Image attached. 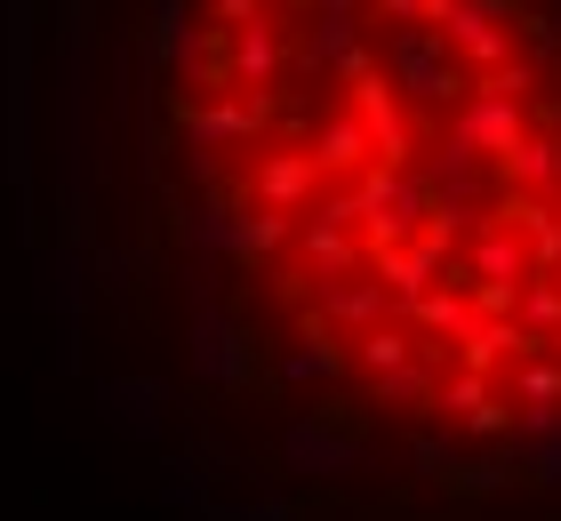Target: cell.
<instances>
[{
    "label": "cell",
    "mask_w": 561,
    "mask_h": 521,
    "mask_svg": "<svg viewBox=\"0 0 561 521\" xmlns=\"http://www.w3.org/2000/svg\"><path fill=\"white\" fill-rule=\"evenodd\" d=\"M41 0H0V177L24 201V233H33V89H41Z\"/></svg>",
    "instance_id": "6da1fadb"
},
{
    "label": "cell",
    "mask_w": 561,
    "mask_h": 521,
    "mask_svg": "<svg viewBox=\"0 0 561 521\" xmlns=\"http://www.w3.org/2000/svg\"><path fill=\"white\" fill-rule=\"evenodd\" d=\"M273 465L280 474H297V482H353V474H377V457L362 426H345L337 409H289L280 417V433H273Z\"/></svg>",
    "instance_id": "7a4b0ae2"
},
{
    "label": "cell",
    "mask_w": 561,
    "mask_h": 521,
    "mask_svg": "<svg viewBox=\"0 0 561 521\" xmlns=\"http://www.w3.org/2000/svg\"><path fill=\"white\" fill-rule=\"evenodd\" d=\"M377 65H386V81L401 89V104L417 113V128L433 137V121H449L457 104L473 97V81L449 65V48L433 24H410V33H386V48H377Z\"/></svg>",
    "instance_id": "3957f363"
},
{
    "label": "cell",
    "mask_w": 561,
    "mask_h": 521,
    "mask_svg": "<svg viewBox=\"0 0 561 521\" xmlns=\"http://www.w3.org/2000/svg\"><path fill=\"white\" fill-rule=\"evenodd\" d=\"M345 193H353V208H362V249H369V257H377V249H410L417 233H425V217H433V185H425L417 161H410V169L369 161Z\"/></svg>",
    "instance_id": "277c9868"
},
{
    "label": "cell",
    "mask_w": 561,
    "mask_h": 521,
    "mask_svg": "<svg viewBox=\"0 0 561 521\" xmlns=\"http://www.w3.org/2000/svg\"><path fill=\"white\" fill-rule=\"evenodd\" d=\"M185 370L193 385H209V394H241V385H257V337L233 305H209L185 321Z\"/></svg>",
    "instance_id": "5b68a950"
},
{
    "label": "cell",
    "mask_w": 561,
    "mask_h": 521,
    "mask_svg": "<svg viewBox=\"0 0 561 521\" xmlns=\"http://www.w3.org/2000/svg\"><path fill=\"white\" fill-rule=\"evenodd\" d=\"M514 16H522V0H466V9H449L442 24H433V33H442L449 65L466 72V81H490L497 65H514V57H522Z\"/></svg>",
    "instance_id": "8992f818"
},
{
    "label": "cell",
    "mask_w": 561,
    "mask_h": 521,
    "mask_svg": "<svg viewBox=\"0 0 561 521\" xmlns=\"http://www.w3.org/2000/svg\"><path fill=\"white\" fill-rule=\"evenodd\" d=\"M169 233H176V249H185V257H209V265H241V241H249V201H241V185L169 201Z\"/></svg>",
    "instance_id": "52a82bcc"
},
{
    "label": "cell",
    "mask_w": 561,
    "mask_h": 521,
    "mask_svg": "<svg viewBox=\"0 0 561 521\" xmlns=\"http://www.w3.org/2000/svg\"><path fill=\"white\" fill-rule=\"evenodd\" d=\"M96 417L121 433V441H161L169 433V409H176V385L169 377H137V370H113L89 385Z\"/></svg>",
    "instance_id": "ba28073f"
},
{
    "label": "cell",
    "mask_w": 561,
    "mask_h": 521,
    "mask_svg": "<svg viewBox=\"0 0 561 521\" xmlns=\"http://www.w3.org/2000/svg\"><path fill=\"white\" fill-rule=\"evenodd\" d=\"M249 208H273V217H305L321 201V169L305 161V145H257L249 152V185H241Z\"/></svg>",
    "instance_id": "9c48e42d"
},
{
    "label": "cell",
    "mask_w": 561,
    "mask_h": 521,
    "mask_svg": "<svg viewBox=\"0 0 561 521\" xmlns=\"http://www.w3.org/2000/svg\"><path fill=\"white\" fill-rule=\"evenodd\" d=\"M217 65H225V89H233V97H265L280 72H289V33H280V9L257 16V24L217 33Z\"/></svg>",
    "instance_id": "30bf717a"
},
{
    "label": "cell",
    "mask_w": 561,
    "mask_h": 521,
    "mask_svg": "<svg viewBox=\"0 0 561 521\" xmlns=\"http://www.w3.org/2000/svg\"><path fill=\"white\" fill-rule=\"evenodd\" d=\"M305 321H321L329 337H369V329H386L393 321V297L377 290L369 273H337V281H305Z\"/></svg>",
    "instance_id": "8fae6325"
},
{
    "label": "cell",
    "mask_w": 561,
    "mask_h": 521,
    "mask_svg": "<svg viewBox=\"0 0 561 521\" xmlns=\"http://www.w3.org/2000/svg\"><path fill=\"white\" fill-rule=\"evenodd\" d=\"M417 169H425V185L433 201H473V208H497V169L481 161V152L457 137V128L433 121V137L417 145Z\"/></svg>",
    "instance_id": "7c38bea8"
},
{
    "label": "cell",
    "mask_w": 561,
    "mask_h": 521,
    "mask_svg": "<svg viewBox=\"0 0 561 521\" xmlns=\"http://www.w3.org/2000/svg\"><path fill=\"white\" fill-rule=\"evenodd\" d=\"M433 409L466 441H490V450H505V433H514V401L497 394V377H473V370H449L433 385Z\"/></svg>",
    "instance_id": "4fadbf2b"
},
{
    "label": "cell",
    "mask_w": 561,
    "mask_h": 521,
    "mask_svg": "<svg viewBox=\"0 0 561 521\" xmlns=\"http://www.w3.org/2000/svg\"><path fill=\"white\" fill-rule=\"evenodd\" d=\"M89 297H96V281H89V249H72V241H48V249L33 257V305H41L57 329H81Z\"/></svg>",
    "instance_id": "5bb4252c"
},
{
    "label": "cell",
    "mask_w": 561,
    "mask_h": 521,
    "mask_svg": "<svg viewBox=\"0 0 561 521\" xmlns=\"http://www.w3.org/2000/svg\"><path fill=\"white\" fill-rule=\"evenodd\" d=\"M353 361H345V337H329L321 321H297L289 346H273V385L289 394H313V385H345Z\"/></svg>",
    "instance_id": "9a60e30c"
},
{
    "label": "cell",
    "mask_w": 561,
    "mask_h": 521,
    "mask_svg": "<svg viewBox=\"0 0 561 521\" xmlns=\"http://www.w3.org/2000/svg\"><path fill=\"white\" fill-rule=\"evenodd\" d=\"M449 265H457V257H449L442 241H425V233H417L410 249H377V257H369V281L393 297V321H401V313H410V305L433 290V281H449Z\"/></svg>",
    "instance_id": "2e32d148"
},
{
    "label": "cell",
    "mask_w": 561,
    "mask_h": 521,
    "mask_svg": "<svg viewBox=\"0 0 561 521\" xmlns=\"http://www.w3.org/2000/svg\"><path fill=\"white\" fill-rule=\"evenodd\" d=\"M457 281H466V290H522V281H529L522 233H505L497 217H481V233L457 249Z\"/></svg>",
    "instance_id": "e0dca14e"
},
{
    "label": "cell",
    "mask_w": 561,
    "mask_h": 521,
    "mask_svg": "<svg viewBox=\"0 0 561 521\" xmlns=\"http://www.w3.org/2000/svg\"><path fill=\"white\" fill-rule=\"evenodd\" d=\"M442 128H457V137H466V145L481 152V161L497 169L505 152L522 145V128H529V104H505V97H490V89H473V97L457 104V113H449Z\"/></svg>",
    "instance_id": "ac0fdd59"
},
{
    "label": "cell",
    "mask_w": 561,
    "mask_h": 521,
    "mask_svg": "<svg viewBox=\"0 0 561 521\" xmlns=\"http://www.w3.org/2000/svg\"><path fill=\"white\" fill-rule=\"evenodd\" d=\"M305 161L321 169V185H329V177H345V185H353V177L377 161V145H369V128L337 104V113H321V121H313V137H305Z\"/></svg>",
    "instance_id": "d6986e66"
},
{
    "label": "cell",
    "mask_w": 561,
    "mask_h": 521,
    "mask_svg": "<svg viewBox=\"0 0 561 521\" xmlns=\"http://www.w3.org/2000/svg\"><path fill=\"white\" fill-rule=\"evenodd\" d=\"M497 193H522V201H553L561 193V137L553 128H522V145L497 161Z\"/></svg>",
    "instance_id": "ffe728a7"
},
{
    "label": "cell",
    "mask_w": 561,
    "mask_h": 521,
    "mask_svg": "<svg viewBox=\"0 0 561 521\" xmlns=\"http://www.w3.org/2000/svg\"><path fill=\"white\" fill-rule=\"evenodd\" d=\"M401 321H410L417 337H433V346H457V337L473 329V290L457 281V265H449V281H433V290L401 313Z\"/></svg>",
    "instance_id": "44dd1931"
},
{
    "label": "cell",
    "mask_w": 561,
    "mask_h": 521,
    "mask_svg": "<svg viewBox=\"0 0 561 521\" xmlns=\"http://www.w3.org/2000/svg\"><path fill=\"white\" fill-rule=\"evenodd\" d=\"M345 361H353V377H362V385H377V377H393L401 361H417V329H410V321H386V329L353 337Z\"/></svg>",
    "instance_id": "7402d4cb"
},
{
    "label": "cell",
    "mask_w": 561,
    "mask_h": 521,
    "mask_svg": "<svg viewBox=\"0 0 561 521\" xmlns=\"http://www.w3.org/2000/svg\"><path fill=\"white\" fill-rule=\"evenodd\" d=\"M209 498H217V474H209V465H201L193 450L161 457V506H169V513L201 521V513H209Z\"/></svg>",
    "instance_id": "603a6c76"
},
{
    "label": "cell",
    "mask_w": 561,
    "mask_h": 521,
    "mask_svg": "<svg viewBox=\"0 0 561 521\" xmlns=\"http://www.w3.org/2000/svg\"><path fill=\"white\" fill-rule=\"evenodd\" d=\"M514 321H522V337H529V346H553V337H561V281H538V273H529L522 281V297H514Z\"/></svg>",
    "instance_id": "cb8c5ba5"
},
{
    "label": "cell",
    "mask_w": 561,
    "mask_h": 521,
    "mask_svg": "<svg viewBox=\"0 0 561 521\" xmlns=\"http://www.w3.org/2000/svg\"><path fill=\"white\" fill-rule=\"evenodd\" d=\"M401 465H410L417 482H457V433H442V426H417L410 441H401Z\"/></svg>",
    "instance_id": "d4e9b609"
},
{
    "label": "cell",
    "mask_w": 561,
    "mask_h": 521,
    "mask_svg": "<svg viewBox=\"0 0 561 521\" xmlns=\"http://www.w3.org/2000/svg\"><path fill=\"white\" fill-rule=\"evenodd\" d=\"M505 377H514V385H505V401H522V409H561V361H553V353H522Z\"/></svg>",
    "instance_id": "484cf974"
},
{
    "label": "cell",
    "mask_w": 561,
    "mask_h": 521,
    "mask_svg": "<svg viewBox=\"0 0 561 521\" xmlns=\"http://www.w3.org/2000/svg\"><path fill=\"white\" fill-rule=\"evenodd\" d=\"M137 273H145V257H137L129 241H89V281H96V297H129Z\"/></svg>",
    "instance_id": "4316f807"
},
{
    "label": "cell",
    "mask_w": 561,
    "mask_h": 521,
    "mask_svg": "<svg viewBox=\"0 0 561 521\" xmlns=\"http://www.w3.org/2000/svg\"><path fill=\"white\" fill-rule=\"evenodd\" d=\"M289 241H297V217L249 208V241H241V265H273V257H289Z\"/></svg>",
    "instance_id": "83f0119b"
},
{
    "label": "cell",
    "mask_w": 561,
    "mask_h": 521,
    "mask_svg": "<svg viewBox=\"0 0 561 521\" xmlns=\"http://www.w3.org/2000/svg\"><path fill=\"white\" fill-rule=\"evenodd\" d=\"M514 482H522L514 450H490V457H466V465H457V489H481V498H505Z\"/></svg>",
    "instance_id": "f1b7e54d"
},
{
    "label": "cell",
    "mask_w": 561,
    "mask_h": 521,
    "mask_svg": "<svg viewBox=\"0 0 561 521\" xmlns=\"http://www.w3.org/2000/svg\"><path fill=\"white\" fill-rule=\"evenodd\" d=\"M201 521H297V498H280V489H265V498H209Z\"/></svg>",
    "instance_id": "f546056e"
},
{
    "label": "cell",
    "mask_w": 561,
    "mask_h": 521,
    "mask_svg": "<svg viewBox=\"0 0 561 521\" xmlns=\"http://www.w3.org/2000/svg\"><path fill=\"white\" fill-rule=\"evenodd\" d=\"M514 41H522V57L546 72V65L561 57V16H546V9H522V16H514Z\"/></svg>",
    "instance_id": "4dcf8cb0"
},
{
    "label": "cell",
    "mask_w": 561,
    "mask_h": 521,
    "mask_svg": "<svg viewBox=\"0 0 561 521\" xmlns=\"http://www.w3.org/2000/svg\"><path fill=\"white\" fill-rule=\"evenodd\" d=\"M225 265H209V257H176V290H185V305L193 313H209V305H225V281H217Z\"/></svg>",
    "instance_id": "1f68e13d"
},
{
    "label": "cell",
    "mask_w": 561,
    "mask_h": 521,
    "mask_svg": "<svg viewBox=\"0 0 561 521\" xmlns=\"http://www.w3.org/2000/svg\"><path fill=\"white\" fill-rule=\"evenodd\" d=\"M473 89H490V97H505V104H538V65L514 57V65H497L490 81H473Z\"/></svg>",
    "instance_id": "d6a6232c"
},
{
    "label": "cell",
    "mask_w": 561,
    "mask_h": 521,
    "mask_svg": "<svg viewBox=\"0 0 561 521\" xmlns=\"http://www.w3.org/2000/svg\"><path fill=\"white\" fill-rule=\"evenodd\" d=\"M514 465H522V482H538V489H553V498H561V433L538 441V450H514Z\"/></svg>",
    "instance_id": "836d02e7"
},
{
    "label": "cell",
    "mask_w": 561,
    "mask_h": 521,
    "mask_svg": "<svg viewBox=\"0 0 561 521\" xmlns=\"http://www.w3.org/2000/svg\"><path fill=\"white\" fill-rule=\"evenodd\" d=\"M273 16V0H209V33H233V24Z\"/></svg>",
    "instance_id": "e575fe53"
},
{
    "label": "cell",
    "mask_w": 561,
    "mask_h": 521,
    "mask_svg": "<svg viewBox=\"0 0 561 521\" xmlns=\"http://www.w3.org/2000/svg\"><path fill=\"white\" fill-rule=\"evenodd\" d=\"M369 24H386V33H410V24H425V0H369Z\"/></svg>",
    "instance_id": "d590c367"
},
{
    "label": "cell",
    "mask_w": 561,
    "mask_h": 521,
    "mask_svg": "<svg viewBox=\"0 0 561 521\" xmlns=\"http://www.w3.org/2000/svg\"><path fill=\"white\" fill-rule=\"evenodd\" d=\"M57 370L81 377V329H57Z\"/></svg>",
    "instance_id": "8d00e7d4"
},
{
    "label": "cell",
    "mask_w": 561,
    "mask_h": 521,
    "mask_svg": "<svg viewBox=\"0 0 561 521\" xmlns=\"http://www.w3.org/2000/svg\"><path fill=\"white\" fill-rule=\"evenodd\" d=\"M193 0H145V24H185Z\"/></svg>",
    "instance_id": "74e56055"
},
{
    "label": "cell",
    "mask_w": 561,
    "mask_h": 521,
    "mask_svg": "<svg viewBox=\"0 0 561 521\" xmlns=\"http://www.w3.org/2000/svg\"><path fill=\"white\" fill-rule=\"evenodd\" d=\"M449 9H466V0H425V24H442Z\"/></svg>",
    "instance_id": "f35d334b"
},
{
    "label": "cell",
    "mask_w": 561,
    "mask_h": 521,
    "mask_svg": "<svg viewBox=\"0 0 561 521\" xmlns=\"http://www.w3.org/2000/svg\"><path fill=\"white\" fill-rule=\"evenodd\" d=\"M273 9H305V0H273Z\"/></svg>",
    "instance_id": "ab89813d"
}]
</instances>
